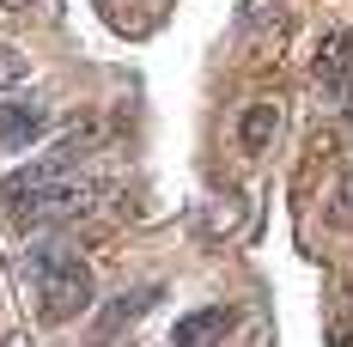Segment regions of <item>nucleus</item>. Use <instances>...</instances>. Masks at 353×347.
I'll use <instances>...</instances> for the list:
<instances>
[{
  "label": "nucleus",
  "instance_id": "9d476101",
  "mask_svg": "<svg viewBox=\"0 0 353 347\" xmlns=\"http://www.w3.org/2000/svg\"><path fill=\"white\" fill-rule=\"evenodd\" d=\"M0 6H6V12H31L37 0H0Z\"/></svg>",
  "mask_w": 353,
  "mask_h": 347
},
{
  "label": "nucleus",
  "instance_id": "1a4fd4ad",
  "mask_svg": "<svg viewBox=\"0 0 353 347\" xmlns=\"http://www.w3.org/2000/svg\"><path fill=\"white\" fill-rule=\"evenodd\" d=\"M25 79H31V55L12 49V43H0V92H19Z\"/></svg>",
  "mask_w": 353,
  "mask_h": 347
},
{
  "label": "nucleus",
  "instance_id": "39448f33",
  "mask_svg": "<svg viewBox=\"0 0 353 347\" xmlns=\"http://www.w3.org/2000/svg\"><path fill=\"white\" fill-rule=\"evenodd\" d=\"M49 135V110L37 104H0V152H19V146H31V140Z\"/></svg>",
  "mask_w": 353,
  "mask_h": 347
},
{
  "label": "nucleus",
  "instance_id": "0eeeda50",
  "mask_svg": "<svg viewBox=\"0 0 353 347\" xmlns=\"http://www.w3.org/2000/svg\"><path fill=\"white\" fill-rule=\"evenodd\" d=\"M274 135H281V104H250L238 116V146H244L250 159H262L274 146Z\"/></svg>",
  "mask_w": 353,
  "mask_h": 347
},
{
  "label": "nucleus",
  "instance_id": "6e6552de",
  "mask_svg": "<svg viewBox=\"0 0 353 347\" xmlns=\"http://www.w3.org/2000/svg\"><path fill=\"white\" fill-rule=\"evenodd\" d=\"M329 226H335V232H353V165L335 177V189H329Z\"/></svg>",
  "mask_w": 353,
  "mask_h": 347
},
{
  "label": "nucleus",
  "instance_id": "9b49d317",
  "mask_svg": "<svg viewBox=\"0 0 353 347\" xmlns=\"http://www.w3.org/2000/svg\"><path fill=\"white\" fill-rule=\"evenodd\" d=\"M335 347H353V329H341V335H335Z\"/></svg>",
  "mask_w": 353,
  "mask_h": 347
},
{
  "label": "nucleus",
  "instance_id": "f03ea898",
  "mask_svg": "<svg viewBox=\"0 0 353 347\" xmlns=\"http://www.w3.org/2000/svg\"><path fill=\"white\" fill-rule=\"evenodd\" d=\"M104 201V183H92V177L79 171H61V165H43V177H37L31 189L12 201V226H25V232H43V226H68V219H79V213H92Z\"/></svg>",
  "mask_w": 353,
  "mask_h": 347
},
{
  "label": "nucleus",
  "instance_id": "20e7f679",
  "mask_svg": "<svg viewBox=\"0 0 353 347\" xmlns=\"http://www.w3.org/2000/svg\"><path fill=\"white\" fill-rule=\"evenodd\" d=\"M317 86L323 92H329V98H335V92H341V86H347L353 79V31H329L317 43Z\"/></svg>",
  "mask_w": 353,
  "mask_h": 347
},
{
  "label": "nucleus",
  "instance_id": "f257e3e1",
  "mask_svg": "<svg viewBox=\"0 0 353 347\" xmlns=\"http://www.w3.org/2000/svg\"><path fill=\"white\" fill-rule=\"evenodd\" d=\"M25 275L37 280L43 323H73L79 311H92V299H98L92 268H85V256H79L68 238H37L31 250H25Z\"/></svg>",
  "mask_w": 353,
  "mask_h": 347
},
{
  "label": "nucleus",
  "instance_id": "7ed1b4c3",
  "mask_svg": "<svg viewBox=\"0 0 353 347\" xmlns=\"http://www.w3.org/2000/svg\"><path fill=\"white\" fill-rule=\"evenodd\" d=\"M232 329H238V317L225 311V305H201V311L176 317L171 347H225V341H232Z\"/></svg>",
  "mask_w": 353,
  "mask_h": 347
},
{
  "label": "nucleus",
  "instance_id": "423d86ee",
  "mask_svg": "<svg viewBox=\"0 0 353 347\" xmlns=\"http://www.w3.org/2000/svg\"><path fill=\"white\" fill-rule=\"evenodd\" d=\"M146 305H159V286H134V293H116L104 305V317H98V341H110L116 329H128V323H141Z\"/></svg>",
  "mask_w": 353,
  "mask_h": 347
}]
</instances>
